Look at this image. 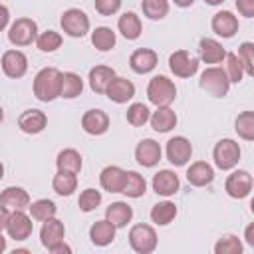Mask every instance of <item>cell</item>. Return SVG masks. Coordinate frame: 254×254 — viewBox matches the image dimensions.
I'll return each instance as SVG.
<instances>
[{
  "instance_id": "f6af8a7d",
  "label": "cell",
  "mask_w": 254,
  "mask_h": 254,
  "mask_svg": "<svg viewBox=\"0 0 254 254\" xmlns=\"http://www.w3.org/2000/svg\"><path fill=\"white\" fill-rule=\"evenodd\" d=\"M93 6L101 16H113L121 8V0H93Z\"/></svg>"
},
{
  "instance_id": "681fc988",
  "label": "cell",
  "mask_w": 254,
  "mask_h": 254,
  "mask_svg": "<svg viewBox=\"0 0 254 254\" xmlns=\"http://www.w3.org/2000/svg\"><path fill=\"white\" fill-rule=\"evenodd\" d=\"M244 238H246V242L254 248V222L246 226V230H244Z\"/></svg>"
},
{
  "instance_id": "ab89813d",
  "label": "cell",
  "mask_w": 254,
  "mask_h": 254,
  "mask_svg": "<svg viewBox=\"0 0 254 254\" xmlns=\"http://www.w3.org/2000/svg\"><path fill=\"white\" fill-rule=\"evenodd\" d=\"M224 62H226V65H224V73H226L228 81H230V83H240L242 77H244V67H242L238 56L232 54V52H226Z\"/></svg>"
},
{
  "instance_id": "603a6c76",
  "label": "cell",
  "mask_w": 254,
  "mask_h": 254,
  "mask_svg": "<svg viewBox=\"0 0 254 254\" xmlns=\"http://www.w3.org/2000/svg\"><path fill=\"white\" fill-rule=\"evenodd\" d=\"M187 181L192 187H206L214 181V169L206 161H194L187 169Z\"/></svg>"
},
{
  "instance_id": "30bf717a",
  "label": "cell",
  "mask_w": 254,
  "mask_h": 254,
  "mask_svg": "<svg viewBox=\"0 0 254 254\" xmlns=\"http://www.w3.org/2000/svg\"><path fill=\"white\" fill-rule=\"evenodd\" d=\"M34 230V222H32V216L26 214L24 210H14L10 212L8 216V224H6V232L10 238L14 240H26L30 238Z\"/></svg>"
},
{
  "instance_id": "7c38bea8",
  "label": "cell",
  "mask_w": 254,
  "mask_h": 254,
  "mask_svg": "<svg viewBox=\"0 0 254 254\" xmlns=\"http://www.w3.org/2000/svg\"><path fill=\"white\" fill-rule=\"evenodd\" d=\"M0 65H2V71L8 77L18 79V77L26 75V71H28V58L20 50H8V52H4V56L0 60Z\"/></svg>"
},
{
  "instance_id": "9a60e30c",
  "label": "cell",
  "mask_w": 254,
  "mask_h": 254,
  "mask_svg": "<svg viewBox=\"0 0 254 254\" xmlns=\"http://www.w3.org/2000/svg\"><path fill=\"white\" fill-rule=\"evenodd\" d=\"M161 155H163L161 145L155 139H143L135 147V159H137V163L141 167H147V169L155 167L161 161Z\"/></svg>"
},
{
  "instance_id": "f35d334b",
  "label": "cell",
  "mask_w": 254,
  "mask_h": 254,
  "mask_svg": "<svg viewBox=\"0 0 254 254\" xmlns=\"http://www.w3.org/2000/svg\"><path fill=\"white\" fill-rule=\"evenodd\" d=\"M141 10L149 20H163L169 14V0H141Z\"/></svg>"
},
{
  "instance_id": "f1b7e54d",
  "label": "cell",
  "mask_w": 254,
  "mask_h": 254,
  "mask_svg": "<svg viewBox=\"0 0 254 254\" xmlns=\"http://www.w3.org/2000/svg\"><path fill=\"white\" fill-rule=\"evenodd\" d=\"M115 77V69L109 67V65H95L89 69V87L95 91V93H105L109 81Z\"/></svg>"
},
{
  "instance_id": "484cf974",
  "label": "cell",
  "mask_w": 254,
  "mask_h": 254,
  "mask_svg": "<svg viewBox=\"0 0 254 254\" xmlns=\"http://www.w3.org/2000/svg\"><path fill=\"white\" fill-rule=\"evenodd\" d=\"M115 230L117 228L107 218L95 220L91 224V228H89V238H91V242L95 246H107V244H111L115 240Z\"/></svg>"
},
{
  "instance_id": "5bb4252c",
  "label": "cell",
  "mask_w": 254,
  "mask_h": 254,
  "mask_svg": "<svg viewBox=\"0 0 254 254\" xmlns=\"http://www.w3.org/2000/svg\"><path fill=\"white\" fill-rule=\"evenodd\" d=\"M64 238H65V226L62 220H58L56 216L44 220V224L40 228V240H42L44 248L50 250V248L58 246L60 242H64Z\"/></svg>"
},
{
  "instance_id": "2e32d148",
  "label": "cell",
  "mask_w": 254,
  "mask_h": 254,
  "mask_svg": "<svg viewBox=\"0 0 254 254\" xmlns=\"http://www.w3.org/2000/svg\"><path fill=\"white\" fill-rule=\"evenodd\" d=\"M105 95L113 101V103H127L129 99H133L135 95V85L131 79L127 77H113L105 89Z\"/></svg>"
},
{
  "instance_id": "d590c367",
  "label": "cell",
  "mask_w": 254,
  "mask_h": 254,
  "mask_svg": "<svg viewBox=\"0 0 254 254\" xmlns=\"http://www.w3.org/2000/svg\"><path fill=\"white\" fill-rule=\"evenodd\" d=\"M28 210H30V216H32L34 220L44 222V220H48V218L56 216L58 206H56V202H54V200H50V198H38V200L30 202Z\"/></svg>"
},
{
  "instance_id": "cb8c5ba5",
  "label": "cell",
  "mask_w": 254,
  "mask_h": 254,
  "mask_svg": "<svg viewBox=\"0 0 254 254\" xmlns=\"http://www.w3.org/2000/svg\"><path fill=\"white\" fill-rule=\"evenodd\" d=\"M198 52H200V60H202L204 64H210V65L220 64V62L224 60V56H226V50H224L222 44H220L218 40H214V38H200V42H198Z\"/></svg>"
},
{
  "instance_id": "c3c4849f",
  "label": "cell",
  "mask_w": 254,
  "mask_h": 254,
  "mask_svg": "<svg viewBox=\"0 0 254 254\" xmlns=\"http://www.w3.org/2000/svg\"><path fill=\"white\" fill-rule=\"evenodd\" d=\"M48 252H52V254H69L71 252V248L65 244V242H60L58 246H54V248H50Z\"/></svg>"
},
{
  "instance_id": "ffe728a7",
  "label": "cell",
  "mask_w": 254,
  "mask_h": 254,
  "mask_svg": "<svg viewBox=\"0 0 254 254\" xmlns=\"http://www.w3.org/2000/svg\"><path fill=\"white\" fill-rule=\"evenodd\" d=\"M151 187H153V190H155L157 194H161V196H173V194L179 190L181 183H179V177L175 175V171L163 169V171H159V173L153 177Z\"/></svg>"
},
{
  "instance_id": "7402d4cb",
  "label": "cell",
  "mask_w": 254,
  "mask_h": 254,
  "mask_svg": "<svg viewBox=\"0 0 254 254\" xmlns=\"http://www.w3.org/2000/svg\"><path fill=\"white\" fill-rule=\"evenodd\" d=\"M123 183H125V171L117 165H107L99 173V185L107 192H121Z\"/></svg>"
},
{
  "instance_id": "44dd1931",
  "label": "cell",
  "mask_w": 254,
  "mask_h": 254,
  "mask_svg": "<svg viewBox=\"0 0 254 254\" xmlns=\"http://www.w3.org/2000/svg\"><path fill=\"white\" fill-rule=\"evenodd\" d=\"M48 125V117L44 111L40 109H26L20 117H18V127L28 133V135H36V133H42Z\"/></svg>"
},
{
  "instance_id": "4fadbf2b",
  "label": "cell",
  "mask_w": 254,
  "mask_h": 254,
  "mask_svg": "<svg viewBox=\"0 0 254 254\" xmlns=\"http://www.w3.org/2000/svg\"><path fill=\"white\" fill-rule=\"evenodd\" d=\"M30 194L22 187H8L0 192V206L8 212L14 210H26L30 206Z\"/></svg>"
},
{
  "instance_id": "bcb514c9",
  "label": "cell",
  "mask_w": 254,
  "mask_h": 254,
  "mask_svg": "<svg viewBox=\"0 0 254 254\" xmlns=\"http://www.w3.org/2000/svg\"><path fill=\"white\" fill-rule=\"evenodd\" d=\"M236 8L244 18L254 16V0H236Z\"/></svg>"
},
{
  "instance_id": "3957f363",
  "label": "cell",
  "mask_w": 254,
  "mask_h": 254,
  "mask_svg": "<svg viewBox=\"0 0 254 254\" xmlns=\"http://www.w3.org/2000/svg\"><path fill=\"white\" fill-rule=\"evenodd\" d=\"M198 85H200L202 91H206L212 97H224L230 89V81H228L224 69L216 67V65H210L200 73Z\"/></svg>"
},
{
  "instance_id": "d4e9b609",
  "label": "cell",
  "mask_w": 254,
  "mask_h": 254,
  "mask_svg": "<svg viewBox=\"0 0 254 254\" xmlns=\"http://www.w3.org/2000/svg\"><path fill=\"white\" fill-rule=\"evenodd\" d=\"M105 218L115 226V228H123L131 222L133 218V208L123 202V200H117V202H111L107 208H105Z\"/></svg>"
},
{
  "instance_id": "11a10c76",
  "label": "cell",
  "mask_w": 254,
  "mask_h": 254,
  "mask_svg": "<svg viewBox=\"0 0 254 254\" xmlns=\"http://www.w3.org/2000/svg\"><path fill=\"white\" fill-rule=\"evenodd\" d=\"M2 177H4V165H2V161H0V181H2Z\"/></svg>"
},
{
  "instance_id": "4dcf8cb0",
  "label": "cell",
  "mask_w": 254,
  "mask_h": 254,
  "mask_svg": "<svg viewBox=\"0 0 254 254\" xmlns=\"http://www.w3.org/2000/svg\"><path fill=\"white\" fill-rule=\"evenodd\" d=\"M56 167H58V171H67V173H75L77 175L81 171V167H83L79 151H75V149L60 151L58 157H56Z\"/></svg>"
},
{
  "instance_id": "b9f144b4",
  "label": "cell",
  "mask_w": 254,
  "mask_h": 254,
  "mask_svg": "<svg viewBox=\"0 0 254 254\" xmlns=\"http://www.w3.org/2000/svg\"><path fill=\"white\" fill-rule=\"evenodd\" d=\"M214 252L216 254H242V242H240L238 236L226 234V236H222V238L216 240Z\"/></svg>"
},
{
  "instance_id": "d6a6232c",
  "label": "cell",
  "mask_w": 254,
  "mask_h": 254,
  "mask_svg": "<svg viewBox=\"0 0 254 254\" xmlns=\"http://www.w3.org/2000/svg\"><path fill=\"white\" fill-rule=\"evenodd\" d=\"M177 206H175V202H171V200H161V202H157L153 208H151V220L157 224V226H167V224H171L175 218H177Z\"/></svg>"
},
{
  "instance_id": "ba28073f",
  "label": "cell",
  "mask_w": 254,
  "mask_h": 254,
  "mask_svg": "<svg viewBox=\"0 0 254 254\" xmlns=\"http://www.w3.org/2000/svg\"><path fill=\"white\" fill-rule=\"evenodd\" d=\"M169 69L177 75V77H192L198 71V60L187 52V50H177L169 56Z\"/></svg>"
},
{
  "instance_id": "7a4b0ae2",
  "label": "cell",
  "mask_w": 254,
  "mask_h": 254,
  "mask_svg": "<svg viewBox=\"0 0 254 254\" xmlns=\"http://www.w3.org/2000/svg\"><path fill=\"white\" fill-rule=\"evenodd\" d=\"M147 97L153 105L165 107L175 101L177 87H175L173 79H169L167 75H155V77H151V81L147 85Z\"/></svg>"
},
{
  "instance_id": "60d3db41",
  "label": "cell",
  "mask_w": 254,
  "mask_h": 254,
  "mask_svg": "<svg viewBox=\"0 0 254 254\" xmlns=\"http://www.w3.org/2000/svg\"><path fill=\"white\" fill-rule=\"evenodd\" d=\"M151 117V111L145 103H131L127 107V121L133 127H143Z\"/></svg>"
},
{
  "instance_id": "1f68e13d",
  "label": "cell",
  "mask_w": 254,
  "mask_h": 254,
  "mask_svg": "<svg viewBox=\"0 0 254 254\" xmlns=\"http://www.w3.org/2000/svg\"><path fill=\"white\" fill-rule=\"evenodd\" d=\"M81 91H83V79L73 71H64L62 73V85H60V97L73 99V97L81 95Z\"/></svg>"
},
{
  "instance_id": "9f6ffc18",
  "label": "cell",
  "mask_w": 254,
  "mask_h": 254,
  "mask_svg": "<svg viewBox=\"0 0 254 254\" xmlns=\"http://www.w3.org/2000/svg\"><path fill=\"white\" fill-rule=\"evenodd\" d=\"M4 121V109H2V105H0V123Z\"/></svg>"
},
{
  "instance_id": "8fae6325",
  "label": "cell",
  "mask_w": 254,
  "mask_h": 254,
  "mask_svg": "<svg viewBox=\"0 0 254 254\" xmlns=\"http://www.w3.org/2000/svg\"><path fill=\"white\" fill-rule=\"evenodd\" d=\"M224 190L232 198H246L252 190V175L242 169L234 171L232 175H228V179L224 183Z\"/></svg>"
},
{
  "instance_id": "f546056e",
  "label": "cell",
  "mask_w": 254,
  "mask_h": 254,
  "mask_svg": "<svg viewBox=\"0 0 254 254\" xmlns=\"http://www.w3.org/2000/svg\"><path fill=\"white\" fill-rule=\"evenodd\" d=\"M121 192L129 198H139L147 192V181L143 175H139L137 171H125V183Z\"/></svg>"
},
{
  "instance_id": "db71d44e",
  "label": "cell",
  "mask_w": 254,
  "mask_h": 254,
  "mask_svg": "<svg viewBox=\"0 0 254 254\" xmlns=\"http://www.w3.org/2000/svg\"><path fill=\"white\" fill-rule=\"evenodd\" d=\"M206 4H210V6H218V4H222L224 0H204Z\"/></svg>"
},
{
  "instance_id": "f5cc1de1",
  "label": "cell",
  "mask_w": 254,
  "mask_h": 254,
  "mask_svg": "<svg viewBox=\"0 0 254 254\" xmlns=\"http://www.w3.org/2000/svg\"><path fill=\"white\" fill-rule=\"evenodd\" d=\"M6 250V238L2 236V232H0V254Z\"/></svg>"
},
{
  "instance_id": "8992f818",
  "label": "cell",
  "mask_w": 254,
  "mask_h": 254,
  "mask_svg": "<svg viewBox=\"0 0 254 254\" xmlns=\"http://www.w3.org/2000/svg\"><path fill=\"white\" fill-rule=\"evenodd\" d=\"M38 38V24L32 18H18L8 28V40L12 46H30Z\"/></svg>"
},
{
  "instance_id": "5b68a950",
  "label": "cell",
  "mask_w": 254,
  "mask_h": 254,
  "mask_svg": "<svg viewBox=\"0 0 254 254\" xmlns=\"http://www.w3.org/2000/svg\"><path fill=\"white\" fill-rule=\"evenodd\" d=\"M157 232L149 224H135L129 230V244L137 254H151L157 248Z\"/></svg>"
},
{
  "instance_id": "d6986e66",
  "label": "cell",
  "mask_w": 254,
  "mask_h": 254,
  "mask_svg": "<svg viewBox=\"0 0 254 254\" xmlns=\"http://www.w3.org/2000/svg\"><path fill=\"white\" fill-rule=\"evenodd\" d=\"M157 62H159V56L151 48H139L129 58V65H131V69L135 73H149V71H153L157 67Z\"/></svg>"
},
{
  "instance_id": "816d5d0a",
  "label": "cell",
  "mask_w": 254,
  "mask_h": 254,
  "mask_svg": "<svg viewBox=\"0 0 254 254\" xmlns=\"http://www.w3.org/2000/svg\"><path fill=\"white\" fill-rule=\"evenodd\" d=\"M179 8H189V6H192L194 4V0H173Z\"/></svg>"
},
{
  "instance_id": "e575fe53",
  "label": "cell",
  "mask_w": 254,
  "mask_h": 254,
  "mask_svg": "<svg viewBox=\"0 0 254 254\" xmlns=\"http://www.w3.org/2000/svg\"><path fill=\"white\" fill-rule=\"evenodd\" d=\"M115 42H117L115 32H113L111 28H107V26H99V28H95V30L91 32V44H93V48L99 50V52H109V50H113V48H115Z\"/></svg>"
},
{
  "instance_id": "8d00e7d4",
  "label": "cell",
  "mask_w": 254,
  "mask_h": 254,
  "mask_svg": "<svg viewBox=\"0 0 254 254\" xmlns=\"http://www.w3.org/2000/svg\"><path fill=\"white\" fill-rule=\"evenodd\" d=\"M62 42H64V38H62V34L56 32V30H46V32L38 34V38H36V46H38V50L44 52V54L56 52V50L62 46Z\"/></svg>"
},
{
  "instance_id": "52a82bcc",
  "label": "cell",
  "mask_w": 254,
  "mask_h": 254,
  "mask_svg": "<svg viewBox=\"0 0 254 254\" xmlns=\"http://www.w3.org/2000/svg\"><path fill=\"white\" fill-rule=\"evenodd\" d=\"M62 30L71 38H83L89 32V18L79 8H67L60 18Z\"/></svg>"
},
{
  "instance_id": "83f0119b",
  "label": "cell",
  "mask_w": 254,
  "mask_h": 254,
  "mask_svg": "<svg viewBox=\"0 0 254 254\" xmlns=\"http://www.w3.org/2000/svg\"><path fill=\"white\" fill-rule=\"evenodd\" d=\"M117 28H119V32L125 40H137L143 32L141 18L135 12H123L117 20Z\"/></svg>"
},
{
  "instance_id": "7bdbcfd3",
  "label": "cell",
  "mask_w": 254,
  "mask_h": 254,
  "mask_svg": "<svg viewBox=\"0 0 254 254\" xmlns=\"http://www.w3.org/2000/svg\"><path fill=\"white\" fill-rule=\"evenodd\" d=\"M238 60L244 67V75H254V44L252 42H244L238 48Z\"/></svg>"
},
{
  "instance_id": "7dc6e473",
  "label": "cell",
  "mask_w": 254,
  "mask_h": 254,
  "mask_svg": "<svg viewBox=\"0 0 254 254\" xmlns=\"http://www.w3.org/2000/svg\"><path fill=\"white\" fill-rule=\"evenodd\" d=\"M8 24H10V10H8V6L0 4V32L6 30Z\"/></svg>"
},
{
  "instance_id": "9c48e42d",
  "label": "cell",
  "mask_w": 254,
  "mask_h": 254,
  "mask_svg": "<svg viewBox=\"0 0 254 254\" xmlns=\"http://www.w3.org/2000/svg\"><path fill=\"white\" fill-rule=\"evenodd\" d=\"M165 151H167V159L175 167H185L190 161V157H192V145L183 135H177V137L169 139Z\"/></svg>"
},
{
  "instance_id": "277c9868",
  "label": "cell",
  "mask_w": 254,
  "mask_h": 254,
  "mask_svg": "<svg viewBox=\"0 0 254 254\" xmlns=\"http://www.w3.org/2000/svg\"><path fill=\"white\" fill-rule=\"evenodd\" d=\"M212 159H214V165L220 169V171H230L238 165L240 161V147L234 139H220L214 149H212Z\"/></svg>"
},
{
  "instance_id": "ac0fdd59",
  "label": "cell",
  "mask_w": 254,
  "mask_h": 254,
  "mask_svg": "<svg viewBox=\"0 0 254 254\" xmlns=\"http://www.w3.org/2000/svg\"><path fill=\"white\" fill-rule=\"evenodd\" d=\"M210 28L220 38H232L238 32V18L228 10H220V12H216L212 16Z\"/></svg>"
},
{
  "instance_id": "4316f807",
  "label": "cell",
  "mask_w": 254,
  "mask_h": 254,
  "mask_svg": "<svg viewBox=\"0 0 254 254\" xmlns=\"http://www.w3.org/2000/svg\"><path fill=\"white\" fill-rule=\"evenodd\" d=\"M149 121H151L153 131H157V133H167V131H171V129L177 125V113H175L169 105L157 107V111L151 113Z\"/></svg>"
},
{
  "instance_id": "e0dca14e",
  "label": "cell",
  "mask_w": 254,
  "mask_h": 254,
  "mask_svg": "<svg viewBox=\"0 0 254 254\" xmlns=\"http://www.w3.org/2000/svg\"><path fill=\"white\" fill-rule=\"evenodd\" d=\"M81 129L89 135H103L109 129V115L101 109H87L81 115Z\"/></svg>"
},
{
  "instance_id": "836d02e7",
  "label": "cell",
  "mask_w": 254,
  "mask_h": 254,
  "mask_svg": "<svg viewBox=\"0 0 254 254\" xmlns=\"http://www.w3.org/2000/svg\"><path fill=\"white\" fill-rule=\"evenodd\" d=\"M52 187L60 196H69L77 189V175L67 173V171H58L52 181Z\"/></svg>"
},
{
  "instance_id": "6da1fadb",
  "label": "cell",
  "mask_w": 254,
  "mask_h": 254,
  "mask_svg": "<svg viewBox=\"0 0 254 254\" xmlns=\"http://www.w3.org/2000/svg\"><path fill=\"white\" fill-rule=\"evenodd\" d=\"M60 85H62V71L56 67H44L34 77V95L40 101H54L60 97Z\"/></svg>"
},
{
  "instance_id": "ee69618b",
  "label": "cell",
  "mask_w": 254,
  "mask_h": 254,
  "mask_svg": "<svg viewBox=\"0 0 254 254\" xmlns=\"http://www.w3.org/2000/svg\"><path fill=\"white\" fill-rule=\"evenodd\" d=\"M77 204H79V210L91 212V210H95L101 204V192L95 190V189H85V190H81Z\"/></svg>"
},
{
  "instance_id": "f907efd6",
  "label": "cell",
  "mask_w": 254,
  "mask_h": 254,
  "mask_svg": "<svg viewBox=\"0 0 254 254\" xmlns=\"http://www.w3.org/2000/svg\"><path fill=\"white\" fill-rule=\"evenodd\" d=\"M8 216H10V212H8V210H4V208L0 206V232H2V230H6V224H8Z\"/></svg>"
},
{
  "instance_id": "74e56055",
  "label": "cell",
  "mask_w": 254,
  "mask_h": 254,
  "mask_svg": "<svg viewBox=\"0 0 254 254\" xmlns=\"http://www.w3.org/2000/svg\"><path fill=\"white\" fill-rule=\"evenodd\" d=\"M234 129L244 141H254V111H242L234 121Z\"/></svg>"
}]
</instances>
